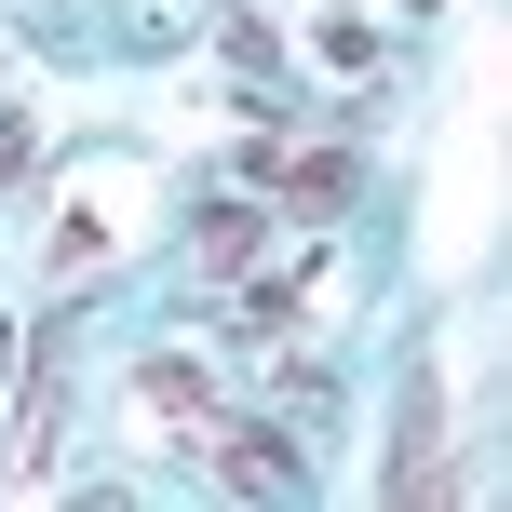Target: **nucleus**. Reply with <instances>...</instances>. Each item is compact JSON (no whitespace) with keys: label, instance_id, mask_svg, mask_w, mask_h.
<instances>
[{"label":"nucleus","instance_id":"obj_1","mask_svg":"<svg viewBox=\"0 0 512 512\" xmlns=\"http://www.w3.org/2000/svg\"><path fill=\"white\" fill-rule=\"evenodd\" d=\"M122 405L135 418H149V445H162V459H230V432H243V391H216L203 378V364H176V351H149V364H135V378H122Z\"/></svg>","mask_w":512,"mask_h":512},{"label":"nucleus","instance_id":"obj_2","mask_svg":"<svg viewBox=\"0 0 512 512\" xmlns=\"http://www.w3.org/2000/svg\"><path fill=\"white\" fill-rule=\"evenodd\" d=\"M256 203H283V216H310V230H337V216H351V149H324V135H256Z\"/></svg>","mask_w":512,"mask_h":512},{"label":"nucleus","instance_id":"obj_3","mask_svg":"<svg viewBox=\"0 0 512 512\" xmlns=\"http://www.w3.org/2000/svg\"><path fill=\"white\" fill-rule=\"evenodd\" d=\"M27 176V122H0V189H14Z\"/></svg>","mask_w":512,"mask_h":512}]
</instances>
